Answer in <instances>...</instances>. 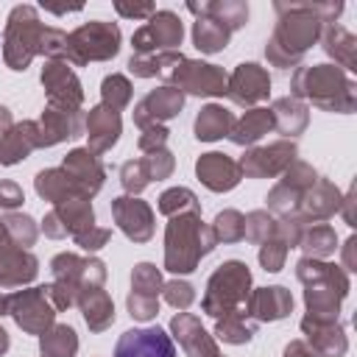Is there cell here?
Returning <instances> with one entry per match:
<instances>
[{"instance_id": "obj_1", "label": "cell", "mask_w": 357, "mask_h": 357, "mask_svg": "<svg viewBox=\"0 0 357 357\" xmlns=\"http://www.w3.org/2000/svg\"><path fill=\"white\" fill-rule=\"evenodd\" d=\"M340 3L332 6H312V3H276V31L268 39V59L276 67H290L296 64L304 50L318 39L321 33V22H329L335 14H340Z\"/></svg>"}, {"instance_id": "obj_2", "label": "cell", "mask_w": 357, "mask_h": 357, "mask_svg": "<svg viewBox=\"0 0 357 357\" xmlns=\"http://www.w3.org/2000/svg\"><path fill=\"white\" fill-rule=\"evenodd\" d=\"M215 234L209 226H204L201 215H176L167 223L165 231V268L173 273H190L215 248Z\"/></svg>"}, {"instance_id": "obj_3", "label": "cell", "mask_w": 357, "mask_h": 357, "mask_svg": "<svg viewBox=\"0 0 357 357\" xmlns=\"http://www.w3.org/2000/svg\"><path fill=\"white\" fill-rule=\"evenodd\" d=\"M298 279L307 284V310L310 318H321V321H335L337 318V304L349 290V279L340 268L318 262L312 257H304L296 265Z\"/></svg>"}, {"instance_id": "obj_4", "label": "cell", "mask_w": 357, "mask_h": 357, "mask_svg": "<svg viewBox=\"0 0 357 357\" xmlns=\"http://www.w3.org/2000/svg\"><path fill=\"white\" fill-rule=\"evenodd\" d=\"M351 81L332 64H318V67H301L293 75V95L310 98L315 106L329 109V112H351L354 106V92Z\"/></svg>"}, {"instance_id": "obj_5", "label": "cell", "mask_w": 357, "mask_h": 357, "mask_svg": "<svg viewBox=\"0 0 357 357\" xmlns=\"http://www.w3.org/2000/svg\"><path fill=\"white\" fill-rule=\"evenodd\" d=\"M251 287V271L240 259H229L218 265V271L206 282V293L201 298V307L212 318H226L231 312H243L248 301Z\"/></svg>"}, {"instance_id": "obj_6", "label": "cell", "mask_w": 357, "mask_h": 357, "mask_svg": "<svg viewBox=\"0 0 357 357\" xmlns=\"http://www.w3.org/2000/svg\"><path fill=\"white\" fill-rule=\"evenodd\" d=\"M42 31L45 25L39 22V14L33 6H14L6 22V36H3V59L11 70L22 73L31 59L39 53L42 45Z\"/></svg>"}, {"instance_id": "obj_7", "label": "cell", "mask_w": 357, "mask_h": 357, "mask_svg": "<svg viewBox=\"0 0 357 357\" xmlns=\"http://www.w3.org/2000/svg\"><path fill=\"white\" fill-rule=\"evenodd\" d=\"M120 50V28L114 22L92 20L67 36V64L84 67L89 61H106Z\"/></svg>"}, {"instance_id": "obj_8", "label": "cell", "mask_w": 357, "mask_h": 357, "mask_svg": "<svg viewBox=\"0 0 357 357\" xmlns=\"http://www.w3.org/2000/svg\"><path fill=\"white\" fill-rule=\"evenodd\" d=\"M6 312H11V318L28 335H45L56 318V307L47 296V287H31L6 296Z\"/></svg>"}, {"instance_id": "obj_9", "label": "cell", "mask_w": 357, "mask_h": 357, "mask_svg": "<svg viewBox=\"0 0 357 357\" xmlns=\"http://www.w3.org/2000/svg\"><path fill=\"white\" fill-rule=\"evenodd\" d=\"M181 36H184L181 20L173 11H153L148 17V22L134 31L131 42H134V53L151 56V53L176 50L181 45Z\"/></svg>"}, {"instance_id": "obj_10", "label": "cell", "mask_w": 357, "mask_h": 357, "mask_svg": "<svg viewBox=\"0 0 357 357\" xmlns=\"http://www.w3.org/2000/svg\"><path fill=\"white\" fill-rule=\"evenodd\" d=\"M42 86L47 89V106L64 109V112H81L84 89H81V81L70 70L67 61L50 59L42 67Z\"/></svg>"}, {"instance_id": "obj_11", "label": "cell", "mask_w": 357, "mask_h": 357, "mask_svg": "<svg viewBox=\"0 0 357 357\" xmlns=\"http://www.w3.org/2000/svg\"><path fill=\"white\" fill-rule=\"evenodd\" d=\"M92 226H95V212L89 198H73V201L56 204L42 220V229L47 237H67V234L75 237Z\"/></svg>"}, {"instance_id": "obj_12", "label": "cell", "mask_w": 357, "mask_h": 357, "mask_svg": "<svg viewBox=\"0 0 357 357\" xmlns=\"http://www.w3.org/2000/svg\"><path fill=\"white\" fill-rule=\"evenodd\" d=\"M159 290L162 276L151 262H139L131 273V296H128V312L137 321H151L159 312Z\"/></svg>"}, {"instance_id": "obj_13", "label": "cell", "mask_w": 357, "mask_h": 357, "mask_svg": "<svg viewBox=\"0 0 357 357\" xmlns=\"http://www.w3.org/2000/svg\"><path fill=\"white\" fill-rule=\"evenodd\" d=\"M114 357H176V346L170 335L159 326L128 329L120 335L114 346Z\"/></svg>"}, {"instance_id": "obj_14", "label": "cell", "mask_w": 357, "mask_h": 357, "mask_svg": "<svg viewBox=\"0 0 357 357\" xmlns=\"http://www.w3.org/2000/svg\"><path fill=\"white\" fill-rule=\"evenodd\" d=\"M112 215L114 223L123 229V234L134 243H148L153 234V212L145 201L131 198V195H120L112 201Z\"/></svg>"}, {"instance_id": "obj_15", "label": "cell", "mask_w": 357, "mask_h": 357, "mask_svg": "<svg viewBox=\"0 0 357 357\" xmlns=\"http://www.w3.org/2000/svg\"><path fill=\"white\" fill-rule=\"evenodd\" d=\"M290 162H296V145L293 142H273L268 148L248 151L237 165H240V173H245L251 178H262V176H276V173L287 170Z\"/></svg>"}, {"instance_id": "obj_16", "label": "cell", "mask_w": 357, "mask_h": 357, "mask_svg": "<svg viewBox=\"0 0 357 357\" xmlns=\"http://www.w3.org/2000/svg\"><path fill=\"white\" fill-rule=\"evenodd\" d=\"M268 89H271V78L254 61L237 64V70L226 78V95L240 106H251V103L268 98Z\"/></svg>"}, {"instance_id": "obj_17", "label": "cell", "mask_w": 357, "mask_h": 357, "mask_svg": "<svg viewBox=\"0 0 357 357\" xmlns=\"http://www.w3.org/2000/svg\"><path fill=\"white\" fill-rule=\"evenodd\" d=\"M184 106V92L176 89V86H159L153 92H148L137 106H134V123L139 128H148V126H156L159 120H170L181 112Z\"/></svg>"}, {"instance_id": "obj_18", "label": "cell", "mask_w": 357, "mask_h": 357, "mask_svg": "<svg viewBox=\"0 0 357 357\" xmlns=\"http://www.w3.org/2000/svg\"><path fill=\"white\" fill-rule=\"evenodd\" d=\"M61 170L73 178V184L81 190L84 198H92V195L103 187V178H106L103 165H100L98 156L89 153L86 148H75V151H70V153L64 156Z\"/></svg>"}, {"instance_id": "obj_19", "label": "cell", "mask_w": 357, "mask_h": 357, "mask_svg": "<svg viewBox=\"0 0 357 357\" xmlns=\"http://www.w3.org/2000/svg\"><path fill=\"white\" fill-rule=\"evenodd\" d=\"M36 271H39V262L28 248H20L8 240L0 245V287L28 284L36 276Z\"/></svg>"}, {"instance_id": "obj_20", "label": "cell", "mask_w": 357, "mask_h": 357, "mask_svg": "<svg viewBox=\"0 0 357 357\" xmlns=\"http://www.w3.org/2000/svg\"><path fill=\"white\" fill-rule=\"evenodd\" d=\"M84 128H86V137H89V153H106L117 139H120V112H112L106 109L103 103L89 109L86 120H84Z\"/></svg>"}, {"instance_id": "obj_21", "label": "cell", "mask_w": 357, "mask_h": 357, "mask_svg": "<svg viewBox=\"0 0 357 357\" xmlns=\"http://www.w3.org/2000/svg\"><path fill=\"white\" fill-rule=\"evenodd\" d=\"M36 128H39V148H50L61 139L78 137L84 131V117H81V112H64V109L47 106L42 112V120L36 123Z\"/></svg>"}, {"instance_id": "obj_22", "label": "cell", "mask_w": 357, "mask_h": 357, "mask_svg": "<svg viewBox=\"0 0 357 357\" xmlns=\"http://www.w3.org/2000/svg\"><path fill=\"white\" fill-rule=\"evenodd\" d=\"M195 173L204 181V187H209L212 192H226L231 187H237L240 181V165L234 159H229L226 153H204L195 162Z\"/></svg>"}, {"instance_id": "obj_23", "label": "cell", "mask_w": 357, "mask_h": 357, "mask_svg": "<svg viewBox=\"0 0 357 357\" xmlns=\"http://www.w3.org/2000/svg\"><path fill=\"white\" fill-rule=\"evenodd\" d=\"M170 329H173V335L178 337L181 349H184L190 357H220L215 340L204 332V326H201V321H198L195 315L178 312V315L170 321Z\"/></svg>"}, {"instance_id": "obj_24", "label": "cell", "mask_w": 357, "mask_h": 357, "mask_svg": "<svg viewBox=\"0 0 357 357\" xmlns=\"http://www.w3.org/2000/svg\"><path fill=\"white\" fill-rule=\"evenodd\" d=\"M290 310H293V296L279 284L259 287V290L248 293V301H245V312L257 321H279Z\"/></svg>"}, {"instance_id": "obj_25", "label": "cell", "mask_w": 357, "mask_h": 357, "mask_svg": "<svg viewBox=\"0 0 357 357\" xmlns=\"http://www.w3.org/2000/svg\"><path fill=\"white\" fill-rule=\"evenodd\" d=\"M33 148H39V128L33 120L14 123L6 134H0V165L22 162Z\"/></svg>"}, {"instance_id": "obj_26", "label": "cell", "mask_w": 357, "mask_h": 357, "mask_svg": "<svg viewBox=\"0 0 357 357\" xmlns=\"http://www.w3.org/2000/svg\"><path fill=\"white\" fill-rule=\"evenodd\" d=\"M75 301L81 304L84 321L89 324L92 332H103V329H109V326L114 324V304H112L109 293L103 290V284L81 287Z\"/></svg>"}, {"instance_id": "obj_27", "label": "cell", "mask_w": 357, "mask_h": 357, "mask_svg": "<svg viewBox=\"0 0 357 357\" xmlns=\"http://www.w3.org/2000/svg\"><path fill=\"white\" fill-rule=\"evenodd\" d=\"M301 329L307 332L310 337V349L315 354H324V357H337L346 351V337H343V329L335 324V321H321V318H304L301 321Z\"/></svg>"}, {"instance_id": "obj_28", "label": "cell", "mask_w": 357, "mask_h": 357, "mask_svg": "<svg viewBox=\"0 0 357 357\" xmlns=\"http://www.w3.org/2000/svg\"><path fill=\"white\" fill-rule=\"evenodd\" d=\"M33 187H36V192H39L45 201H50L53 206H56V204H64V201H73V198H84L81 190L73 184V178H70L61 167H50V170L36 173Z\"/></svg>"}, {"instance_id": "obj_29", "label": "cell", "mask_w": 357, "mask_h": 357, "mask_svg": "<svg viewBox=\"0 0 357 357\" xmlns=\"http://www.w3.org/2000/svg\"><path fill=\"white\" fill-rule=\"evenodd\" d=\"M273 128V114L271 109H251L245 112L240 120H234L231 131H229V139L234 145H254L259 137H265L268 131Z\"/></svg>"}, {"instance_id": "obj_30", "label": "cell", "mask_w": 357, "mask_h": 357, "mask_svg": "<svg viewBox=\"0 0 357 357\" xmlns=\"http://www.w3.org/2000/svg\"><path fill=\"white\" fill-rule=\"evenodd\" d=\"M234 126V117L229 109L218 106V103H209L201 109V114L195 117V137L204 139V142H212V139H220V137H229Z\"/></svg>"}, {"instance_id": "obj_31", "label": "cell", "mask_w": 357, "mask_h": 357, "mask_svg": "<svg viewBox=\"0 0 357 357\" xmlns=\"http://www.w3.org/2000/svg\"><path fill=\"white\" fill-rule=\"evenodd\" d=\"M187 8H190L192 14H198V17H212V20H218V22H220V25H226L229 31L243 28V25H245V20H248V6H245V3H237V0L201 3V6L190 3Z\"/></svg>"}, {"instance_id": "obj_32", "label": "cell", "mask_w": 357, "mask_h": 357, "mask_svg": "<svg viewBox=\"0 0 357 357\" xmlns=\"http://www.w3.org/2000/svg\"><path fill=\"white\" fill-rule=\"evenodd\" d=\"M337 204H340V195H337V190H335L329 181L312 184V187L304 192V218H301V223L329 218V215L337 209Z\"/></svg>"}, {"instance_id": "obj_33", "label": "cell", "mask_w": 357, "mask_h": 357, "mask_svg": "<svg viewBox=\"0 0 357 357\" xmlns=\"http://www.w3.org/2000/svg\"><path fill=\"white\" fill-rule=\"evenodd\" d=\"M229 36H231V31L226 25H220L218 20H212V17H198L192 22V42H195V47L201 53L223 50L229 45Z\"/></svg>"}, {"instance_id": "obj_34", "label": "cell", "mask_w": 357, "mask_h": 357, "mask_svg": "<svg viewBox=\"0 0 357 357\" xmlns=\"http://www.w3.org/2000/svg\"><path fill=\"white\" fill-rule=\"evenodd\" d=\"M39 349H42V357H75V351H78L75 329L67 326V324L50 326V329L42 335Z\"/></svg>"}, {"instance_id": "obj_35", "label": "cell", "mask_w": 357, "mask_h": 357, "mask_svg": "<svg viewBox=\"0 0 357 357\" xmlns=\"http://www.w3.org/2000/svg\"><path fill=\"white\" fill-rule=\"evenodd\" d=\"M271 114H273V128H279L282 134H298L307 126V109L296 98H279Z\"/></svg>"}, {"instance_id": "obj_36", "label": "cell", "mask_w": 357, "mask_h": 357, "mask_svg": "<svg viewBox=\"0 0 357 357\" xmlns=\"http://www.w3.org/2000/svg\"><path fill=\"white\" fill-rule=\"evenodd\" d=\"M324 50L329 56H335L346 70H354V36L346 28L329 25L324 31Z\"/></svg>"}, {"instance_id": "obj_37", "label": "cell", "mask_w": 357, "mask_h": 357, "mask_svg": "<svg viewBox=\"0 0 357 357\" xmlns=\"http://www.w3.org/2000/svg\"><path fill=\"white\" fill-rule=\"evenodd\" d=\"M159 212H162V215H170V218L187 215V212L201 215V204H198V198H195L192 190H187V187H173V190H165V192L159 195Z\"/></svg>"}, {"instance_id": "obj_38", "label": "cell", "mask_w": 357, "mask_h": 357, "mask_svg": "<svg viewBox=\"0 0 357 357\" xmlns=\"http://www.w3.org/2000/svg\"><path fill=\"white\" fill-rule=\"evenodd\" d=\"M248 312H231L226 318H218V326H215V335L223 340V343H248L254 337V324L245 321Z\"/></svg>"}, {"instance_id": "obj_39", "label": "cell", "mask_w": 357, "mask_h": 357, "mask_svg": "<svg viewBox=\"0 0 357 357\" xmlns=\"http://www.w3.org/2000/svg\"><path fill=\"white\" fill-rule=\"evenodd\" d=\"M3 229H6V240L14 243V245H20V248L33 245V243H36V234H39L33 218L20 215V212H8V215L3 218Z\"/></svg>"}, {"instance_id": "obj_40", "label": "cell", "mask_w": 357, "mask_h": 357, "mask_svg": "<svg viewBox=\"0 0 357 357\" xmlns=\"http://www.w3.org/2000/svg\"><path fill=\"white\" fill-rule=\"evenodd\" d=\"M100 98H103V106L112 109V112L126 109L131 103V84H128V78L120 75V73L106 75L103 84H100Z\"/></svg>"}, {"instance_id": "obj_41", "label": "cell", "mask_w": 357, "mask_h": 357, "mask_svg": "<svg viewBox=\"0 0 357 357\" xmlns=\"http://www.w3.org/2000/svg\"><path fill=\"white\" fill-rule=\"evenodd\" d=\"M298 248L307 251V257H329L335 251V231L326 226V223H318L312 229H307L301 237H298Z\"/></svg>"}, {"instance_id": "obj_42", "label": "cell", "mask_w": 357, "mask_h": 357, "mask_svg": "<svg viewBox=\"0 0 357 357\" xmlns=\"http://www.w3.org/2000/svg\"><path fill=\"white\" fill-rule=\"evenodd\" d=\"M212 234H215V240L237 243V240H243V234H245V218H243L240 212H234V209L218 212L215 226H212Z\"/></svg>"}, {"instance_id": "obj_43", "label": "cell", "mask_w": 357, "mask_h": 357, "mask_svg": "<svg viewBox=\"0 0 357 357\" xmlns=\"http://www.w3.org/2000/svg\"><path fill=\"white\" fill-rule=\"evenodd\" d=\"M287 248H290V243L282 237V231H279V226H276V234H273L271 240H265V243H262V248H259V262H262V268H265V271H271V273L282 271Z\"/></svg>"}, {"instance_id": "obj_44", "label": "cell", "mask_w": 357, "mask_h": 357, "mask_svg": "<svg viewBox=\"0 0 357 357\" xmlns=\"http://www.w3.org/2000/svg\"><path fill=\"white\" fill-rule=\"evenodd\" d=\"M276 220L268 215V212H251L248 218H245V234H243V240H251V243H265V240H271L273 234H276Z\"/></svg>"}, {"instance_id": "obj_45", "label": "cell", "mask_w": 357, "mask_h": 357, "mask_svg": "<svg viewBox=\"0 0 357 357\" xmlns=\"http://www.w3.org/2000/svg\"><path fill=\"white\" fill-rule=\"evenodd\" d=\"M148 181H151V176H148V167H145L142 159H131V162H126L120 167V184H123L126 192L137 195V192H142L148 187Z\"/></svg>"}, {"instance_id": "obj_46", "label": "cell", "mask_w": 357, "mask_h": 357, "mask_svg": "<svg viewBox=\"0 0 357 357\" xmlns=\"http://www.w3.org/2000/svg\"><path fill=\"white\" fill-rule=\"evenodd\" d=\"M67 36L61 28H45L42 31V45H39V53H45L47 59H59L64 61L67 59Z\"/></svg>"}, {"instance_id": "obj_47", "label": "cell", "mask_w": 357, "mask_h": 357, "mask_svg": "<svg viewBox=\"0 0 357 357\" xmlns=\"http://www.w3.org/2000/svg\"><path fill=\"white\" fill-rule=\"evenodd\" d=\"M142 162H145V167H148V176L151 178H167L170 173H173V156H170V151H165V148H156V151H148V156H142Z\"/></svg>"}, {"instance_id": "obj_48", "label": "cell", "mask_w": 357, "mask_h": 357, "mask_svg": "<svg viewBox=\"0 0 357 357\" xmlns=\"http://www.w3.org/2000/svg\"><path fill=\"white\" fill-rule=\"evenodd\" d=\"M162 293H165V301L173 304V307H178V310H187V307L192 304V298H195L192 287H190L187 282H178V279L162 284Z\"/></svg>"}, {"instance_id": "obj_49", "label": "cell", "mask_w": 357, "mask_h": 357, "mask_svg": "<svg viewBox=\"0 0 357 357\" xmlns=\"http://www.w3.org/2000/svg\"><path fill=\"white\" fill-rule=\"evenodd\" d=\"M128 70H131L134 75H139V78L159 75V53H151V56H145V53H134V56L128 59Z\"/></svg>"}, {"instance_id": "obj_50", "label": "cell", "mask_w": 357, "mask_h": 357, "mask_svg": "<svg viewBox=\"0 0 357 357\" xmlns=\"http://www.w3.org/2000/svg\"><path fill=\"white\" fill-rule=\"evenodd\" d=\"M109 237H112L109 229H98V226H92V229L75 234V243H78L84 251H98V248H103V245L109 243Z\"/></svg>"}, {"instance_id": "obj_51", "label": "cell", "mask_w": 357, "mask_h": 357, "mask_svg": "<svg viewBox=\"0 0 357 357\" xmlns=\"http://www.w3.org/2000/svg\"><path fill=\"white\" fill-rule=\"evenodd\" d=\"M22 201H25V195H22V187H20L17 181H8V178H3V181H0V209L11 212V209L22 206Z\"/></svg>"}, {"instance_id": "obj_52", "label": "cell", "mask_w": 357, "mask_h": 357, "mask_svg": "<svg viewBox=\"0 0 357 357\" xmlns=\"http://www.w3.org/2000/svg\"><path fill=\"white\" fill-rule=\"evenodd\" d=\"M167 142V128L165 126H148L142 128V137H139V148L142 151H156V148H165Z\"/></svg>"}, {"instance_id": "obj_53", "label": "cell", "mask_w": 357, "mask_h": 357, "mask_svg": "<svg viewBox=\"0 0 357 357\" xmlns=\"http://www.w3.org/2000/svg\"><path fill=\"white\" fill-rule=\"evenodd\" d=\"M114 8H117V14H120V17H134V20H139V17H151V14L156 11L151 3H142V6H126V3H114Z\"/></svg>"}, {"instance_id": "obj_54", "label": "cell", "mask_w": 357, "mask_h": 357, "mask_svg": "<svg viewBox=\"0 0 357 357\" xmlns=\"http://www.w3.org/2000/svg\"><path fill=\"white\" fill-rule=\"evenodd\" d=\"M284 357H318V354H315L304 340H293V343H287Z\"/></svg>"}, {"instance_id": "obj_55", "label": "cell", "mask_w": 357, "mask_h": 357, "mask_svg": "<svg viewBox=\"0 0 357 357\" xmlns=\"http://www.w3.org/2000/svg\"><path fill=\"white\" fill-rule=\"evenodd\" d=\"M11 126H14V123H11V112H8L6 106H0V134H6Z\"/></svg>"}, {"instance_id": "obj_56", "label": "cell", "mask_w": 357, "mask_h": 357, "mask_svg": "<svg viewBox=\"0 0 357 357\" xmlns=\"http://www.w3.org/2000/svg\"><path fill=\"white\" fill-rule=\"evenodd\" d=\"M6 351H8V332L0 326V357H3Z\"/></svg>"}, {"instance_id": "obj_57", "label": "cell", "mask_w": 357, "mask_h": 357, "mask_svg": "<svg viewBox=\"0 0 357 357\" xmlns=\"http://www.w3.org/2000/svg\"><path fill=\"white\" fill-rule=\"evenodd\" d=\"M3 312H6V296L0 293V315H3Z\"/></svg>"}, {"instance_id": "obj_58", "label": "cell", "mask_w": 357, "mask_h": 357, "mask_svg": "<svg viewBox=\"0 0 357 357\" xmlns=\"http://www.w3.org/2000/svg\"><path fill=\"white\" fill-rule=\"evenodd\" d=\"M6 243V229H3V220H0V245Z\"/></svg>"}]
</instances>
